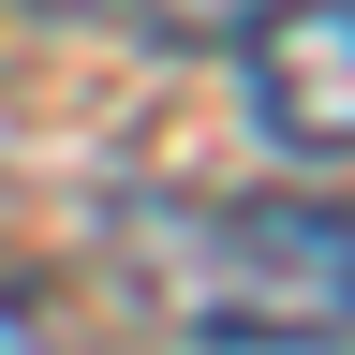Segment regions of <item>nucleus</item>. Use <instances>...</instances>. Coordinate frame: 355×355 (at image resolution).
I'll return each mask as SVG.
<instances>
[{
    "label": "nucleus",
    "instance_id": "obj_1",
    "mask_svg": "<svg viewBox=\"0 0 355 355\" xmlns=\"http://www.w3.org/2000/svg\"><path fill=\"white\" fill-rule=\"evenodd\" d=\"M133 252L193 340H355V207L207 193V207L133 222Z\"/></svg>",
    "mask_w": 355,
    "mask_h": 355
},
{
    "label": "nucleus",
    "instance_id": "obj_2",
    "mask_svg": "<svg viewBox=\"0 0 355 355\" xmlns=\"http://www.w3.org/2000/svg\"><path fill=\"white\" fill-rule=\"evenodd\" d=\"M237 89H252L266 148H296V163H355V0H282V15H252Z\"/></svg>",
    "mask_w": 355,
    "mask_h": 355
},
{
    "label": "nucleus",
    "instance_id": "obj_3",
    "mask_svg": "<svg viewBox=\"0 0 355 355\" xmlns=\"http://www.w3.org/2000/svg\"><path fill=\"white\" fill-rule=\"evenodd\" d=\"M0 355H60V326H44V296L0 266Z\"/></svg>",
    "mask_w": 355,
    "mask_h": 355
}]
</instances>
